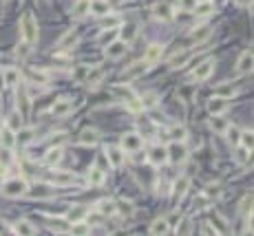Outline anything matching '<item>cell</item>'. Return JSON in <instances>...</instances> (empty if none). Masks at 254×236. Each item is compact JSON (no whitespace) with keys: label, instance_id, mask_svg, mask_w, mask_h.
I'll list each match as a JSON object with an SVG mask.
<instances>
[{"label":"cell","instance_id":"cell-1","mask_svg":"<svg viewBox=\"0 0 254 236\" xmlns=\"http://www.w3.org/2000/svg\"><path fill=\"white\" fill-rule=\"evenodd\" d=\"M20 33H23V42H27L29 47L38 42V20L33 18V14H25L20 18Z\"/></svg>","mask_w":254,"mask_h":236},{"label":"cell","instance_id":"cell-2","mask_svg":"<svg viewBox=\"0 0 254 236\" xmlns=\"http://www.w3.org/2000/svg\"><path fill=\"white\" fill-rule=\"evenodd\" d=\"M27 190H29V186H27V181L25 179H9V181H5L2 183V194L5 196H9V199H18V196H25L27 194Z\"/></svg>","mask_w":254,"mask_h":236},{"label":"cell","instance_id":"cell-3","mask_svg":"<svg viewBox=\"0 0 254 236\" xmlns=\"http://www.w3.org/2000/svg\"><path fill=\"white\" fill-rule=\"evenodd\" d=\"M122 150L124 152H130V155H135V152H139L144 148V137L137 133H126L124 137H122Z\"/></svg>","mask_w":254,"mask_h":236},{"label":"cell","instance_id":"cell-4","mask_svg":"<svg viewBox=\"0 0 254 236\" xmlns=\"http://www.w3.org/2000/svg\"><path fill=\"white\" fill-rule=\"evenodd\" d=\"M166 152H168V161L170 164H183V161L188 159V148L183 142H173L168 148H166Z\"/></svg>","mask_w":254,"mask_h":236},{"label":"cell","instance_id":"cell-5","mask_svg":"<svg viewBox=\"0 0 254 236\" xmlns=\"http://www.w3.org/2000/svg\"><path fill=\"white\" fill-rule=\"evenodd\" d=\"M18 113L23 119H27L29 113H31V102H29V93H27V86H18Z\"/></svg>","mask_w":254,"mask_h":236},{"label":"cell","instance_id":"cell-6","mask_svg":"<svg viewBox=\"0 0 254 236\" xmlns=\"http://www.w3.org/2000/svg\"><path fill=\"white\" fill-rule=\"evenodd\" d=\"M146 71H148V64L144 62V60H139V62H133L130 67H126L122 77H124V80H137V77H142Z\"/></svg>","mask_w":254,"mask_h":236},{"label":"cell","instance_id":"cell-7","mask_svg":"<svg viewBox=\"0 0 254 236\" xmlns=\"http://www.w3.org/2000/svg\"><path fill=\"white\" fill-rule=\"evenodd\" d=\"M73 181H76L73 172H53L49 177V186H55V188H69L73 186Z\"/></svg>","mask_w":254,"mask_h":236},{"label":"cell","instance_id":"cell-8","mask_svg":"<svg viewBox=\"0 0 254 236\" xmlns=\"http://www.w3.org/2000/svg\"><path fill=\"white\" fill-rule=\"evenodd\" d=\"M212 71H214V60H203V62L195 69L192 80H195V82H203V80H208V77L212 75Z\"/></svg>","mask_w":254,"mask_h":236},{"label":"cell","instance_id":"cell-9","mask_svg":"<svg viewBox=\"0 0 254 236\" xmlns=\"http://www.w3.org/2000/svg\"><path fill=\"white\" fill-rule=\"evenodd\" d=\"M128 51V45H124L122 40H113V42H108V47H106V51H104V55H106L108 60H120L122 55Z\"/></svg>","mask_w":254,"mask_h":236},{"label":"cell","instance_id":"cell-10","mask_svg":"<svg viewBox=\"0 0 254 236\" xmlns=\"http://www.w3.org/2000/svg\"><path fill=\"white\" fill-rule=\"evenodd\" d=\"M148 161H151L152 165H164L166 161H168V152H166V146H161V143L152 146L151 150H148Z\"/></svg>","mask_w":254,"mask_h":236},{"label":"cell","instance_id":"cell-11","mask_svg":"<svg viewBox=\"0 0 254 236\" xmlns=\"http://www.w3.org/2000/svg\"><path fill=\"white\" fill-rule=\"evenodd\" d=\"M111 95L117 99H122V102H130V99H135L137 95H135V91L130 89L128 84H113L111 86Z\"/></svg>","mask_w":254,"mask_h":236},{"label":"cell","instance_id":"cell-12","mask_svg":"<svg viewBox=\"0 0 254 236\" xmlns=\"http://www.w3.org/2000/svg\"><path fill=\"white\" fill-rule=\"evenodd\" d=\"M73 113V102L71 99H58V102L51 106V115L55 117V119H60V117H67Z\"/></svg>","mask_w":254,"mask_h":236},{"label":"cell","instance_id":"cell-13","mask_svg":"<svg viewBox=\"0 0 254 236\" xmlns=\"http://www.w3.org/2000/svg\"><path fill=\"white\" fill-rule=\"evenodd\" d=\"M152 16H155L157 20H161V23H170V20L175 18L173 7H170L168 2H157V5L152 7Z\"/></svg>","mask_w":254,"mask_h":236},{"label":"cell","instance_id":"cell-14","mask_svg":"<svg viewBox=\"0 0 254 236\" xmlns=\"http://www.w3.org/2000/svg\"><path fill=\"white\" fill-rule=\"evenodd\" d=\"M168 232H170V223H168L166 216H159L151 223V234L152 236H166Z\"/></svg>","mask_w":254,"mask_h":236},{"label":"cell","instance_id":"cell-15","mask_svg":"<svg viewBox=\"0 0 254 236\" xmlns=\"http://www.w3.org/2000/svg\"><path fill=\"white\" fill-rule=\"evenodd\" d=\"M108 11H111V5H108L106 0H91L89 2V14L104 18V16H108Z\"/></svg>","mask_w":254,"mask_h":236},{"label":"cell","instance_id":"cell-16","mask_svg":"<svg viewBox=\"0 0 254 236\" xmlns=\"http://www.w3.org/2000/svg\"><path fill=\"white\" fill-rule=\"evenodd\" d=\"M161 55H164V47L161 45H151L146 49V55H144V62L151 67V64H157L161 60Z\"/></svg>","mask_w":254,"mask_h":236},{"label":"cell","instance_id":"cell-17","mask_svg":"<svg viewBox=\"0 0 254 236\" xmlns=\"http://www.w3.org/2000/svg\"><path fill=\"white\" fill-rule=\"evenodd\" d=\"M77 38H80V33H77V29H71V31H67L62 36V40L55 45V51H64V49H71L73 45L77 42Z\"/></svg>","mask_w":254,"mask_h":236},{"label":"cell","instance_id":"cell-18","mask_svg":"<svg viewBox=\"0 0 254 236\" xmlns=\"http://www.w3.org/2000/svg\"><path fill=\"white\" fill-rule=\"evenodd\" d=\"M124 155L126 152L122 150V148H117V146H108L106 148V157H108V161H111L113 168H120V165L124 164Z\"/></svg>","mask_w":254,"mask_h":236},{"label":"cell","instance_id":"cell-19","mask_svg":"<svg viewBox=\"0 0 254 236\" xmlns=\"http://www.w3.org/2000/svg\"><path fill=\"white\" fill-rule=\"evenodd\" d=\"M228 106H230V104H228V99H223V97H212L208 102V111H210V115H223V113L228 111Z\"/></svg>","mask_w":254,"mask_h":236},{"label":"cell","instance_id":"cell-20","mask_svg":"<svg viewBox=\"0 0 254 236\" xmlns=\"http://www.w3.org/2000/svg\"><path fill=\"white\" fill-rule=\"evenodd\" d=\"M100 139V133L95 128H84L80 133V137H77V143L80 146H93V143H98Z\"/></svg>","mask_w":254,"mask_h":236},{"label":"cell","instance_id":"cell-21","mask_svg":"<svg viewBox=\"0 0 254 236\" xmlns=\"http://www.w3.org/2000/svg\"><path fill=\"white\" fill-rule=\"evenodd\" d=\"M98 212L102 214V216H115L117 214V203L113 199H102V201H98Z\"/></svg>","mask_w":254,"mask_h":236},{"label":"cell","instance_id":"cell-22","mask_svg":"<svg viewBox=\"0 0 254 236\" xmlns=\"http://www.w3.org/2000/svg\"><path fill=\"white\" fill-rule=\"evenodd\" d=\"M252 51H243V53L239 55V60H236V71L243 75V73H250L252 71Z\"/></svg>","mask_w":254,"mask_h":236},{"label":"cell","instance_id":"cell-23","mask_svg":"<svg viewBox=\"0 0 254 236\" xmlns=\"http://www.w3.org/2000/svg\"><path fill=\"white\" fill-rule=\"evenodd\" d=\"M135 36H137V24H135V23H128V24H124V27H122L120 40L124 42V45H130V42L135 40Z\"/></svg>","mask_w":254,"mask_h":236},{"label":"cell","instance_id":"cell-24","mask_svg":"<svg viewBox=\"0 0 254 236\" xmlns=\"http://www.w3.org/2000/svg\"><path fill=\"white\" fill-rule=\"evenodd\" d=\"M102 80H104V69L91 67L89 69V75H86V80H84V84H89L91 89H95V86H98Z\"/></svg>","mask_w":254,"mask_h":236},{"label":"cell","instance_id":"cell-25","mask_svg":"<svg viewBox=\"0 0 254 236\" xmlns=\"http://www.w3.org/2000/svg\"><path fill=\"white\" fill-rule=\"evenodd\" d=\"M86 205H73L71 210H69V214H67V221L69 223H77V221H84V216H86Z\"/></svg>","mask_w":254,"mask_h":236},{"label":"cell","instance_id":"cell-26","mask_svg":"<svg viewBox=\"0 0 254 236\" xmlns=\"http://www.w3.org/2000/svg\"><path fill=\"white\" fill-rule=\"evenodd\" d=\"M14 232L18 236H36V227L29 221H16L14 223Z\"/></svg>","mask_w":254,"mask_h":236},{"label":"cell","instance_id":"cell-27","mask_svg":"<svg viewBox=\"0 0 254 236\" xmlns=\"http://www.w3.org/2000/svg\"><path fill=\"white\" fill-rule=\"evenodd\" d=\"M188 188H190V179L188 177H179L177 181H175L173 190H175V199H183L188 192Z\"/></svg>","mask_w":254,"mask_h":236},{"label":"cell","instance_id":"cell-28","mask_svg":"<svg viewBox=\"0 0 254 236\" xmlns=\"http://www.w3.org/2000/svg\"><path fill=\"white\" fill-rule=\"evenodd\" d=\"M0 143H2V148L11 150V148L16 146V133H14V130H9L7 126L0 130Z\"/></svg>","mask_w":254,"mask_h":236},{"label":"cell","instance_id":"cell-29","mask_svg":"<svg viewBox=\"0 0 254 236\" xmlns=\"http://www.w3.org/2000/svg\"><path fill=\"white\" fill-rule=\"evenodd\" d=\"M27 194L31 199H51L53 190H51V186H36L33 190H27Z\"/></svg>","mask_w":254,"mask_h":236},{"label":"cell","instance_id":"cell-30","mask_svg":"<svg viewBox=\"0 0 254 236\" xmlns=\"http://www.w3.org/2000/svg\"><path fill=\"white\" fill-rule=\"evenodd\" d=\"M190 58H192V53H188V51H183V53H177L175 55L173 60H170V69H173V71H177V69H183L186 67L188 62H190Z\"/></svg>","mask_w":254,"mask_h":236},{"label":"cell","instance_id":"cell-31","mask_svg":"<svg viewBox=\"0 0 254 236\" xmlns=\"http://www.w3.org/2000/svg\"><path fill=\"white\" fill-rule=\"evenodd\" d=\"M60 161H62V148H60V146L49 148L47 155H45V164L47 165H55V164H60Z\"/></svg>","mask_w":254,"mask_h":236},{"label":"cell","instance_id":"cell-32","mask_svg":"<svg viewBox=\"0 0 254 236\" xmlns=\"http://www.w3.org/2000/svg\"><path fill=\"white\" fill-rule=\"evenodd\" d=\"M190 38H192V42H195V45H201L203 40H208V38H210V27H208V24H203V27H197L195 31L190 33Z\"/></svg>","mask_w":254,"mask_h":236},{"label":"cell","instance_id":"cell-33","mask_svg":"<svg viewBox=\"0 0 254 236\" xmlns=\"http://www.w3.org/2000/svg\"><path fill=\"white\" fill-rule=\"evenodd\" d=\"M69 232H71V236H89L91 225L86 221H77V223H73V227H69Z\"/></svg>","mask_w":254,"mask_h":236},{"label":"cell","instance_id":"cell-34","mask_svg":"<svg viewBox=\"0 0 254 236\" xmlns=\"http://www.w3.org/2000/svg\"><path fill=\"white\" fill-rule=\"evenodd\" d=\"M228 126H230V124H228V121L223 119L221 115H214L212 119H210V128H212L214 133H219V135H223V133H226V128H228Z\"/></svg>","mask_w":254,"mask_h":236},{"label":"cell","instance_id":"cell-35","mask_svg":"<svg viewBox=\"0 0 254 236\" xmlns=\"http://www.w3.org/2000/svg\"><path fill=\"white\" fill-rule=\"evenodd\" d=\"M104 179H106V174H104L102 168H91V172H89V183L91 186H102Z\"/></svg>","mask_w":254,"mask_h":236},{"label":"cell","instance_id":"cell-36","mask_svg":"<svg viewBox=\"0 0 254 236\" xmlns=\"http://www.w3.org/2000/svg\"><path fill=\"white\" fill-rule=\"evenodd\" d=\"M168 137L173 139V142H183V139L188 137L186 126H173V128L168 130Z\"/></svg>","mask_w":254,"mask_h":236},{"label":"cell","instance_id":"cell-37","mask_svg":"<svg viewBox=\"0 0 254 236\" xmlns=\"http://www.w3.org/2000/svg\"><path fill=\"white\" fill-rule=\"evenodd\" d=\"M2 80H5V86H14V84H18V80H20V71H18V69H7V71L2 73Z\"/></svg>","mask_w":254,"mask_h":236},{"label":"cell","instance_id":"cell-38","mask_svg":"<svg viewBox=\"0 0 254 236\" xmlns=\"http://www.w3.org/2000/svg\"><path fill=\"white\" fill-rule=\"evenodd\" d=\"M49 230L58 232V234L69 232V221H67V218H51V221H49Z\"/></svg>","mask_w":254,"mask_h":236},{"label":"cell","instance_id":"cell-39","mask_svg":"<svg viewBox=\"0 0 254 236\" xmlns=\"http://www.w3.org/2000/svg\"><path fill=\"white\" fill-rule=\"evenodd\" d=\"M89 2L91 0H77L76 7H73V16H76V18H84V16L89 14Z\"/></svg>","mask_w":254,"mask_h":236},{"label":"cell","instance_id":"cell-40","mask_svg":"<svg viewBox=\"0 0 254 236\" xmlns=\"http://www.w3.org/2000/svg\"><path fill=\"white\" fill-rule=\"evenodd\" d=\"M157 102H159V95H157V93H148V95H144V97L139 99V104H142V111H144V108H155Z\"/></svg>","mask_w":254,"mask_h":236},{"label":"cell","instance_id":"cell-41","mask_svg":"<svg viewBox=\"0 0 254 236\" xmlns=\"http://www.w3.org/2000/svg\"><path fill=\"white\" fill-rule=\"evenodd\" d=\"M228 137V142L232 143V146H239V137H241V130L236 128V126H228L226 133H223Z\"/></svg>","mask_w":254,"mask_h":236},{"label":"cell","instance_id":"cell-42","mask_svg":"<svg viewBox=\"0 0 254 236\" xmlns=\"http://www.w3.org/2000/svg\"><path fill=\"white\" fill-rule=\"evenodd\" d=\"M212 227H217V232H219L217 236H228V225H226V218L223 216L217 214V216L212 218Z\"/></svg>","mask_w":254,"mask_h":236},{"label":"cell","instance_id":"cell-43","mask_svg":"<svg viewBox=\"0 0 254 236\" xmlns=\"http://www.w3.org/2000/svg\"><path fill=\"white\" fill-rule=\"evenodd\" d=\"M192 11H195V16H208L212 14V2H197Z\"/></svg>","mask_w":254,"mask_h":236},{"label":"cell","instance_id":"cell-44","mask_svg":"<svg viewBox=\"0 0 254 236\" xmlns=\"http://www.w3.org/2000/svg\"><path fill=\"white\" fill-rule=\"evenodd\" d=\"M7 128L9 130H20L23 128V117H20V113H14V115H9V121H7Z\"/></svg>","mask_w":254,"mask_h":236},{"label":"cell","instance_id":"cell-45","mask_svg":"<svg viewBox=\"0 0 254 236\" xmlns=\"http://www.w3.org/2000/svg\"><path fill=\"white\" fill-rule=\"evenodd\" d=\"M16 142H20V143H31V142H33V130H31V128H20V130H18V137H16Z\"/></svg>","mask_w":254,"mask_h":236},{"label":"cell","instance_id":"cell-46","mask_svg":"<svg viewBox=\"0 0 254 236\" xmlns=\"http://www.w3.org/2000/svg\"><path fill=\"white\" fill-rule=\"evenodd\" d=\"M239 143H243L245 150L252 152V130H243V133H241V137H239Z\"/></svg>","mask_w":254,"mask_h":236},{"label":"cell","instance_id":"cell-47","mask_svg":"<svg viewBox=\"0 0 254 236\" xmlns=\"http://www.w3.org/2000/svg\"><path fill=\"white\" fill-rule=\"evenodd\" d=\"M117 27H120V18L117 16H104L102 29H117Z\"/></svg>","mask_w":254,"mask_h":236},{"label":"cell","instance_id":"cell-48","mask_svg":"<svg viewBox=\"0 0 254 236\" xmlns=\"http://www.w3.org/2000/svg\"><path fill=\"white\" fill-rule=\"evenodd\" d=\"M241 212L243 214H252V194H245L243 201H241Z\"/></svg>","mask_w":254,"mask_h":236},{"label":"cell","instance_id":"cell-49","mask_svg":"<svg viewBox=\"0 0 254 236\" xmlns=\"http://www.w3.org/2000/svg\"><path fill=\"white\" fill-rule=\"evenodd\" d=\"M29 51H31V47H29L27 42H20V45L16 47V55H18L20 60H25V58H27V55H29Z\"/></svg>","mask_w":254,"mask_h":236},{"label":"cell","instance_id":"cell-50","mask_svg":"<svg viewBox=\"0 0 254 236\" xmlns=\"http://www.w3.org/2000/svg\"><path fill=\"white\" fill-rule=\"evenodd\" d=\"M86 75H89V67H82V69H76V73H73V80L76 82H84Z\"/></svg>","mask_w":254,"mask_h":236},{"label":"cell","instance_id":"cell-51","mask_svg":"<svg viewBox=\"0 0 254 236\" xmlns=\"http://www.w3.org/2000/svg\"><path fill=\"white\" fill-rule=\"evenodd\" d=\"M190 230H192V227H190V221H188V218H183V221H181V227H179L177 234H179V236H190Z\"/></svg>","mask_w":254,"mask_h":236},{"label":"cell","instance_id":"cell-52","mask_svg":"<svg viewBox=\"0 0 254 236\" xmlns=\"http://www.w3.org/2000/svg\"><path fill=\"white\" fill-rule=\"evenodd\" d=\"M208 203H210V199L205 194H199L195 199V208H203V205H208Z\"/></svg>","mask_w":254,"mask_h":236},{"label":"cell","instance_id":"cell-53","mask_svg":"<svg viewBox=\"0 0 254 236\" xmlns=\"http://www.w3.org/2000/svg\"><path fill=\"white\" fill-rule=\"evenodd\" d=\"M236 159H239V161H248V159H250V150H245V148H239V152H236Z\"/></svg>","mask_w":254,"mask_h":236},{"label":"cell","instance_id":"cell-54","mask_svg":"<svg viewBox=\"0 0 254 236\" xmlns=\"http://www.w3.org/2000/svg\"><path fill=\"white\" fill-rule=\"evenodd\" d=\"M195 5H197L195 0H181V7H183V9H190V11H192V7H195Z\"/></svg>","mask_w":254,"mask_h":236},{"label":"cell","instance_id":"cell-55","mask_svg":"<svg viewBox=\"0 0 254 236\" xmlns=\"http://www.w3.org/2000/svg\"><path fill=\"white\" fill-rule=\"evenodd\" d=\"M236 5H241V7H250L252 5V0H234Z\"/></svg>","mask_w":254,"mask_h":236},{"label":"cell","instance_id":"cell-56","mask_svg":"<svg viewBox=\"0 0 254 236\" xmlns=\"http://www.w3.org/2000/svg\"><path fill=\"white\" fill-rule=\"evenodd\" d=\"M106 2L113 7V5H120V2H124V0H106Z\"/></svg>","mask_w":254,"mask_h":236},{"label":"cell","instance_id":"cell-57","mask_svg":"<svg viewBox=\"0 0 254 236\" xmlns=\"http://www.w3.org/2000/svg\"><path fill=\"white\" fill-rule=\"evenodd\" d=\"M243 236H252V227H245V232H243Z\"/></svg>","mask_w":254,"mask_h":236},{"label":"cell","instance_id":"cell-58","mask_svg":"<svg viewBox=\"0 0 254 236\" xmlns=\"http://www.w3.org/2000/svg\"><path fill=\"white\" fill-rule=\"evenodd\" d=\"M2 86H5V80H2V73H0V89H2Z\"/></svg>","mask_w":254,"mask_h":236},{"label":"cell","instance_id":"cell-59","mask_svg":"<svg viewBox=\"0 0 254 236\" xmlns=\"http://www.w3.org/2000/svg\"><path fill=\"white\" fill-rule=\"evenodd\" d=\"M195 2H210V0H195Z\"/></svg>","mask_w":254,"mask_h":236}]
</instances>
